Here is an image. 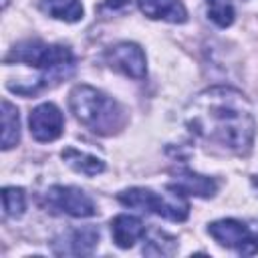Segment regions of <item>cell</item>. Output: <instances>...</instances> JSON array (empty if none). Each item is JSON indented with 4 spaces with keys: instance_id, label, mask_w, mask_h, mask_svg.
Returning a JSON list of instances; mask_svg holds the SVG:
<instances>
[{
    "instance_id": "6da1fadb",
    "label": "cell",
    "mask_w": 258,
    "mask_h": 258,
    "mask_svg": "<svg viewBox=\"0 0 258 258\" xmlns=\"http://www.w3.org/2000/svg\"><path fill=\"white\" fill-rule=\"evenodd\" d=\"M187 131L214 151L248 155L256 137V117L248 97L228 85L200 91L183 109Z\"/></svg>"
},
{
    "instance_id": "7a4b0ae2",
    "label": "cell",
    "mask_w": 258,
    "mask_h": 258,
    "mask_svg": "<svg viewBox=\"0 0 258 258\" xmlns=\"http://www.w3.org/2000/svg\"><path fill=\"white\" fill-rule=\"evenodd\" d=\"M4 64H26L36 77L32 83V95H38L44 89L58 85L75 73L77 60L69 46L48 44L38 38H28L16 42L10 52L4 56Z\"/></svg>"
},
{
    "instance_id": "3957f363",
    "label": "cell",
    "mask_w": 258,
    "mask_h": 258,
    "mask_svg": "<svg viewBox=\"0 0 258 258\" xmlns=\"http://www.w3.org/2000/svg\"><path fill=\"white\" fill-rule=\"evenodd\" d=\"M69 109L81 125L103 137L117 135L127 125L125 109L113 97L85 83L71 89Z\"/></svg>"
},
{
    "instance_id": "277c9868",
    "label": "cell",
    "mask_w": 258,
    "mask_h": 258,
    "mask_svg": "<svg viewBox=\"0 0 258 258\" xmlns=\"http://www.w3.org/2000/svg\"><path fill=\"white\" fill-rule=\"evenodd\" d=\"M117 200L125 208L155 214L169 222H185L189 216V202L185 200V196H181L177 191L157 194L149 187H129V189H123L121 194H117Z\"/></svg>"
},
{
    "instance_id": "5b68a950",
    "label": "cell",
    "mask_w": 258,
    "mask_h": 258,
    "mask_svg": "<svg viewBox=\"0 0 258 258\" xmlns=\"http://www.w3.org/2000/svg\"><path fill=\"white\" fill-rule=\"evenodd\" d=\"M206 230L222 248L234 250L240 256L258 254V218L252 220L222 218L210 222Z\"/></svg>"
},
{
    "instance_id": "8992f818",
    "label": "cell",
    "mask_w": 258,
    "mask_h": 258,
    "mask_svg": "<svg viewBox=\"0 0 258 258\" xmlns=\"http://www.w3.org/2000/svg\"><path fill=\"white\" fill-rule=\"evenodd\" d=\"M44 208L52 214L71 216V218H93L97 206L93 198L75 185H50L44 191Z\"/></svg>"
},
{
    "instance_id": "52a82bcc",
    "label": "cell",
    "mask_w": 258,
    "mask_h": 258,
    "mask_svg": "<svg viewBox=\"0 0 258 258\" xmlns=\"http://www.w3.org/2000/svg\"><path fill=\"white\" fill-rule=\"evenodd\" d=\"M105 60L113 71H119L131 79H145L147 75L145 52L135 42L125 40V42H117L109 46L105 52Z\"/></svg>"
},
{
    "instance_id": "ba28073f",
    "label": "cell",
    "mask_w": 258,
    "mask_h": 258,
    "mask_svg": "<svg viewBox=\"0 0 258 258\" xmlns=\"http://www.w3.org/2000/svg\"><path fill=\"white\" fill-rule=\"evenodd\" d=\"M30 135L40 143H50L62 135L64 117L54 103H40L28 115Z\"/></svg>"
},
{
    "instance_id": "9c48e42d",
    "label": "cell",
    "mask_w": 258,
    "mask_h": 258,
    "mask_svg": "<svg viewBox=\"0 0 258 258\" xmlns=\"http://www.w3.org/2000/svg\"><path fill=\"white\" fill-rule=\"evenodd\" d=\"M99 230L95 226L71 228L52 242V252L58 256H89L99 246Z\"/></svg>"
},
{
    "instance_id": "30bf717a",
    "label": "cell",
    "mask_w": 258,
    "mask_h": 258,
    "mask_svg": "<svg viewBox=\"0 0 258 258\" xmlns=\"http://www.w3.org/2000/svg\"><path fill=\"white\" fill-rule=\"evenodd\" d=\"M171 191H177L181 196H196V198H214L218 191V181L214 177L196 173L187 167L177 169L173 173V179L165 185Z\"/></svg>"
},
{
    "instance_id": "8fae6325",
    "label": "cell",
    "mask_w": 258,
    "mask_h": 258,
    "mask_svg": "<svg viewBox=\"0 0 258 258\" xmlns=\"http://www.w3.org/2000/svg\"><path fill=\"white\" fill-rule=\"evenodd\" d=\"M147 234L145 224L131 214H119L111 220V236L117 248L121 250H129L133 248L139 240H143Z\"/></svg>"
},
{
    "instance_id": "7c38bea8",
    "label": "cell",
    "mask_w": 258,
    "mask_h": 258,
    "mask_svg": "<svg viewBox=\"0 0 258 258\" xmlns=\"http://www.w3.org/2000/svg\"><path fill=\"white\" fill-rule=\"evenodd\" d=\"M137 6L151 20H165L171 24H183L187 20V8L181 0H137Z\"/></svg>"
},
{
    "instance_id": "4fadbf2b",
    "label": "cell",
    "mask_w": 258,
    "mask_h": 258,
    "mask_svg": "<svg viewBox=\"0 0 258 258\" xmlns=\"http://www.w3.org/2000/svg\"><path fill=\"white\" fill-rule=\"evenodd\" d=\"M60 157L73 171L87 175V177H95V175L105 171V161L101 157L87 153V151H81L77 147H64L60 151Z\"/></svg>"
},
{
    "instance_id": "5bb4252c",
    "label": "cell",
    "mask_w": 258,
    "mask_h": 258,
    "mask_svg": "<svg viewBox=\"0 0 258 258\" xmlns=\"http://www.w3.org/2000/svg\"><path fill=\"white\" fill-rule=\"evenodd\" d=\"M40 10L62 22H79L85 14L79 0H40Z\"/></svg>"
},
{
    "instance_id": "9a60e30c",
    "label": "cell",
    "mask_w": 258,
    "mask_h": 258,
    "mask_svg": "<svg viewBox=\"0 0 258 258\" xmlns=\"http://www.w3.org/2000/svg\"><path fill=\"white\" fill-rule=\"evenodd\" d=\"M20 141V115L10 101H2V149L8 151Z\"/></svg>"
},
{
    "instance_id": "2e32d148",
    "label": "cell",
    "mask_w": 258,
    "mask_h": 258,
    "mask_svg": "<svg viewBox=\"0 0 258 258\" xmlns=\"http://www.w3.org/2000/svg\"><path fill=\"white\" fill-rule=\"evenodd\" d=\"M143 254L145 256H173L177 252V238L163 232V230H153L145 234L143 238Z\"/></svg>"
},
{
    "instance_id": "e0dca14e",
    "label": "cell",
    "mask_w": 258,
    "mask_h": 258,
    "mask_svg": "<svg viewBox=\"0 0 258 258\" xmlns=\"http://www.w3.org/2000/svg\"><path fill=\"white\" fill-rule=\"evenodd\" d=\"M206 14L216 26L228 28L236 18V8L232 0H206Z\"/></svg>"
},
{
    "instance_id": "ac0fdd59",
    "label": "cell",
    "mask_w": 258,
    "mask_h": 258,
    "mask_svg": "<svg viewBox=\"0 0 258 258\" xmlns=\"http://www.w3.org/2000/svg\"><path fill=\"white\" fill-rule=\"evenodd\" d=\"M2 208L8 218H20L26 210V194L22 187L6 185L2 189Z\"/></svg>"
},
{
    "instance_id": "d6986e66",
    "label": "cell",
    "mask_w": 258,
    "mask_h": 258,
    "mask_svg": "<svg viewBox=\"0 0 258 258\" xmlns=\"http://www.w3.org/2000/svg\"><path fill=\"white\" fill-rule=\"evenodd\" d=\"M127 2L129 0H105V8H111V10H121V8H125L127 6Z\"/></svg>"
},
{
    "instance_id": "ffe728a7",
    "label": "cell",
    "mask_w": 258,
    "mask_h": 258,
    "mask_svg": "<svg viewBox=\"0 0 258 258\" xmlns=\"http://www.w3.org/2000/svg\"><path fill=\"white\" fill-rule=\"evenodd\" d=\"M252 185H254V189L258 191V175H254V177H252Z\"/></svg>"
}]
</instances>
